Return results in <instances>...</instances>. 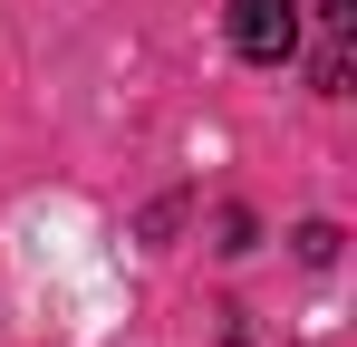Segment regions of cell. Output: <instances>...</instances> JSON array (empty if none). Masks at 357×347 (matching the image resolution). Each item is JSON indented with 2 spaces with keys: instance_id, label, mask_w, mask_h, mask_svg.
I'll use <instances>...</instances> for the list:
<instances>
[{
  "instance_id": "cell-1",
  "label": "cell",
  "mask_w": 357,
  "mask_h": 347,
  "mask_svg": "<svg viewBox=\"0 0 357 347\" xmlns=\"http://www.w3.org/2000/svg\"><path fill=\"white\" fill-rule=\"evenodd\" d=\"M232 49L251 68H280L299 49V0H232Z\"/></svg>"
},
{
  "instance_id": "cell-2",
  "label": "cell",
  "mask_w": 357,
  "mask_h": 347,
  "mask_svg": "<svg viewBox=\"0 0 357 347\" xmlns=\"http://www.w3.org/2000/svg\"><path fill=\"white\" fill-rule=\"evenodd\" d=\"M290 241H299V261H338V222H299Z\"/></svg>"
},
{
  "instance_id": "cell-3",
  "label": "cell",
  "mask_w": 357,
  "mask_h": 347,
  "mask_svg": "<svg viewBox=\"0 0 357 347\" xmlns=\"http://www.w3.org/2000/svg\"><path fill=\"white\" fill-rule=\"evenodd\" d=\"M319 20L328 29H357V0H319Z\"/></svg>"
}]
</instances>
